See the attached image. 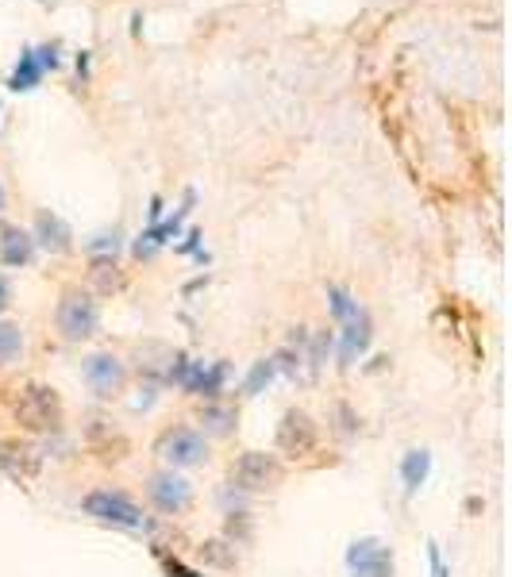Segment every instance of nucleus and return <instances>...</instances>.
Masks as SVG:
<instances>
[{
	"mask_svg": "<svg viewBox=\"0 0 512 577\" xmlns=\"http://www.w3.org/2000/svg\"><path fill=\"white\" fill-rule=\"evenodd\" d=\"M12 412H16V420L27 432H55L62 424V404H58L55 389H47V385H24V389H16Z\"/></svg>",
	"mask_w": 512,
	"mask_h": 577,
	"instance_id": "nucleus-1",
	"label": "nucleus"
},
{
	"mask_svg": "<svg viewBox=\"0 0 512 577\" xmlns=\"http://www.w3.org/2000/svg\"><path fill=\"white\" fill-rule=\"evenodd\" d=\"M331 313L344 320V362H351L354 354L366 346L370 339V323H366V313L359 308V301H351L344 288H331Z\"/></svg>",
	"mask_w": 512,
	"mask_h": 577,
	"instance_id": "nucleus-2",
	"label": "nucleus"
},
{
	"mask_svg": "<svg viewBox=\"0 0 512 577\" xmlns=\"http://www.w3.org/2000/svg\"><path fill=\"white\" fill-rule=\"evenodd\" d=\"M96 305L85 297V293H66L62 301H58V331H62L66 339H85L96 331Z\"/></svg>",
	"mask_w": 512,
	"mask_h": 577,
	"instance_id": "nucleus-3",
	"label": "nucleus"
},
{
	"mask_svg": "<svg viewBox=\"0 0 512 577\" xmlns=\"http://www.w3.org/2000/svg\"><path fill=\"white\" fill-rule=\"evenodd\" d=\"M347 569L351 577H393V551L377 539H359L347 551Z\"/></svg>",
	"mask_w": 512,
	"mask_h": 577,
	"instance_id": "nucleus-4",
	"label": "nucleus"
},
{
	"mask_svg": "<svg viewBox=\"0 0 512 577\" xmlns=\"http://www.w3.org/2000/svg\"><path fill=\"white\" fill-rule=\"evenodd\" d=\"M232 481L240 490H270V485L281 481V466H278V458L251 450V455H243L240 462H235Z\"/></svg>",
	"mask_w": 512,
	"mask_h": 577,
	"instance_id": "nucleus-5",
	"label": "nucleus"
},
{
	"mask_svg": "<svg viewBox=\"0 0 512 577\" xmlns=\"http://www.w3.org/2000/svg\"><path fill=\"white\" fill-rule=\"evenodd\" d=\"M159 455L174 466H197V462H205L209 447H205V439H200L197 432H189V427H174V432H166L159 439Z\"/></svg>",
	"mask_w": 512,
	"mask_h": 577,
	"instance_id": "nucleus-6",
	"label": "nucleus"
},
{
	"mask_svg": "<svg viewBox=\"0 0 512 577\" xmlns=\"http://www.w3.org/2000/svg\"><path fill=\"white\" fill-rule=\"evenodd\" d=\"M85 513L105 523H116V528H139V523H143L139 508L131 505L128 497H120V493H93V497L85 501Z\"/></svg>",
	"mask_w": 512,
	"mask_h": 577,
	"instance_id": "nucleus-7",
	"label": "nucleus"
},
{
	"mask_svg": "<svg viewBox=\"0 0 512 577\" xmlns=\"http://www.w3.org/2000/svg\"><path fill=\"white\" fill-rule=\"evenodd\" d=\"M151 501L162 508V513H182V508H189V501H193L189 481L177 478V473H159V478H151Z\"/></svg>",
	"mask_w": 512,
	"mask_h": 577,
	"instance_id": "nucleus-8",
	"label": "nucleus"
},
{
	"mask_svg": "<svg viewBox=\"0 0 512 577\" xmlns=\"http://www.w3.org/2000/svg\"><path fill=\"white\" fill-rule=\"evenodd\" d=\"M85 381L93 385L101 397H113L124 385V366L113 354H93V358L85 362Z\"/></svg>",
	"mask_w": 512,
	"mask_h": 577,
	"instance_id": "nucleus-9",
	"label": "nucleus"
},
{
	"mask_svg": "<svg viewBox=\"0 0 512 577\" xmlns=\"http://www.w3.org/2000/svg\"><path fill=\"white\" fill-rule=\"evenodd\" d=\"M47 66H50V70L58 66V58H55V50H50V47L20 55V66H16V73H12V89H35Z\"/></svg>",
	"mask_w": 512,
	"mask_h": 577,
	"instance_id": "nucleus-10",
	"label": "nucleus"
},
{
	"mask_svg": "<svg viewBox=\"0 0 512 577\" xmlns=\"http://www.w3.org/2000/svg\"><path fill=\"white\" fill-rule=\"evenodd\" d=\"M32 250H35V239L20 227H4L0 232V262L4 266H27L32 262Z\"/></svg>",
	"mask_w": 512,
	"mask_h": 577,
	"instance_id": "nucleus-11",
	"label": "nucleus"
},
{
	"mask_svg": "<svg viewBox=\"0 0 512 577\" xmlns=\"http://www.w3.org/2000/svg\"><path fill=\"white\" fill-rule=\"evenodd\" d=\"M313 424H309V416H304V412H289L286 420H281V432H278V443L286 450H309L313 447Z\"/></svg>",
	"mask_w": 512,
	"mask_h": 577,
	"instance_id": "nucleus-12",
	"label": "nucleus"
},
{
	"mask_svg": "<svg viewBox=\"0 0 512 577\" xmlns=\"http://www.w3.org/2000/svg\"><path fill=\"white\" fill-rule=\"evenodd\" d=\"M35 232H39V243L47 250H70V227H66L55 212H39Z\"/></svg>",
	"mask_w": 512,
	"mask_h": 577,
	"instance_id": "nucleus-13",
	"label": "nucleus"
},
{
	"mask_svg": "<svg viewBox=\"0 0 512 577\" xmlns=\"http://www.w3.org/2000/svg\"><path fill=\"white\" fill-rule=\"evenodd\" d=\"M400 473H405L408 490H420V481L428 478V455H424V450H412V455H405V462H400Z\"/></svg>",
	"mask_w": 512,
	"mask_h": 577,
	"instance_id": "nucleus-14",
	"label": "nucleus"
},
{
	"mask_svg": "<svg viewBox=\"0 0 512 577\" xmlns=\"http://www.w3.org/2000/svg\"><path fill=\"white\" fill-rule=\"evenodd\" d=\"M20 346H24V339H20L16 323H0V366H9L20 354Z\"/></svg>",
	"mask_w": 512,
	"mask_h": 577,
	"instance_id": "nucleus-15",
	"label": "nucleus"
},
{
	"mask_svg": "<svg viewBox=\"0 0 512 577\" xmlns=\"http://www.w3.org/2000/svg\"><path fill=\"white\" fill-rule=\"evenodd\" d=\"M270 377H274V362H263V366H258L255 374H251V381H247V393H255L258 385H263V381H270Z\"/></svg>",
	"mask_w": 512,
	"mask_h": 577,
	"instance_id": "nucleus-16",
	"label": "nucleus"
},
{
	"mask_svg": "<svg viewBox=\"0 0 512 577\" xmlns=\"http://www.w3.org/2000/svg\"><path fill=\"white\" fill-rule=\"evenodd\" d=\"M9 301H12V288H9V281L0 278V313H4V308H9Z\"/></svg>",
	"mask_w": 512,
	"mask_h": 577,
	"instance_id": "nucleus-17",
	"label": "nucleus"
},
{
	"mask_svg": "<svg viewBox=\"0 0 512 577\" xmlns=\"http://www.w3.org/2000/svg\"><path fill=\"white\" fill-rule=\"evenodd\" d=\"M432 569H435V577H447V569H443V562H440V551L432 546Z\"/></svg>",
	"mask_w": 512,
	"mask_h": 577,
	"instance_id": "nucleus-18",
	"label": "nucleus"
},
{
	"mask_svg": "<svg viewBox=\"0 0 512 577\" xmlns=\"http://www.w3.org/2000/svg\"><path fill=\"white\" fill-rule=\"evenodd\" d=\"M0 209H4V189H0Z\"/></svg>",
	"mask_w": 512,
	"mask_h": 577,
	"instance_id": "nucleus-19",
	"label": "nucleus"
}]
</instances>
